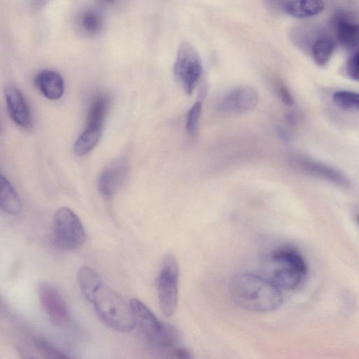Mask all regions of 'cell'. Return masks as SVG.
Returning <instances> with one entry per match:
<instances>
[{
    "label": "cell",
    "mask_w": 359,
    "mask_h": 359,
    "mask_svg": "<svg viewBox=\"0 0 359 359\" xmlns=\"http://www.w3.org/2000/svg\"><path fill=\"white\" fill-rule=\"evenodd\" d=\"M292 161L300 171L319 179L326 181L341 188H349L351 182L342 172L335 167L304 156H295Z\"/></svg>",
    "instance_id": "9"
},
{
    "label": "cell",
    "mask_w": 359,
    "mask_h": 359,
    "mask_svg": "<svg viewBox=\"0 0 359 359\" xmlns=\"http://www.w3.org/2000/svg\"><path fill=\"white\" fill-rule=\"evenodd\" d=\"M78 23L84 34L92 36L101 32L104 26V18L99 12L88 10L80 15Z\"/></svg>",
    "instance_id": "20"
},
{
    "label": "cell",
    "mask_w": 359,
    "mask_h": 359,
    "mask_svg": "<svg viewBox=\"0 0 359 359\" xmlns=\"http://www.w3.org/2000/svg\"><path fill=\"white\" fill-rule=\"evenodd\" d=\"M110 108V99L105 95L97 96L89 108L87 127L102 130Z\"/></svg>",
    "instance_id": "18"
},
{
    "label": "cell",
    "mask_w": 359,
    "mask_h": 359,
    "mask_svg": "<svg viewBox=\"0 0 359 359\" xmlns=\"http://www.w3.org/2000/svg\"><path fill=\"white\" fill-rule=\"evenodd\" d=\"M334 104L339 108L353 111L359 110V93L350 91H338L332 96Z\"/></svg>",
    "instance_id": "23"
},
{
    "label": "cell",
    "mask_w": 359,
    "mask_h": 359,
    "mask_svg": "<svg viewBox=\"0 0 359 359\" xmlns=\"http://www.w3.org/2000/svg\"><path fill=\"white\" fill-rule=\"evenodd\" d=\"M230 292L239 307L256 313L274 311L283 300L281 290L270 280L250 273L234 276L230 283Z\"/></svg>",
    "instance_id": "1"
},
{
    "label": "cell",
    "mask_w": 359,
    "mask_h": 359,
    "mask_svg": "<svg viewBox=\"0 0 359 359\" xmlns=\"http://www.w3.org/2000/svg\"><path fill=\"white\" fill-rule=\"evenodd\" d=\"M127 173L128 164L126 160L119 159L113 162L99 177L100 193L106 198H111L124 183Z\"/></svg>",
    "instance_id": "12"
},
{
    "label": "cell",
    "mask_w": 359,
    "mask_h": 359,
    "mask_svg": "<svg viewBox=\"0 0 359 359\" xmlns=\"http://www.w3.org/2000/svg\"><path fill=\"white\" fill-rule=\"evenodd\" d=\"M343 10L335 13L332 25L338 43L353 52L359 50V22Z\"/></svg>",
    "instance_id": "11"
},
{
    "label": "cell",
    "mask_w": 359,
    "mask_h": 359,
    "mask_svg": "<svg viewBox=\"0 0 359 359\" xmlns=\"http://www.w3.org/2000/svg\"><path fill=\"white\" fill-rule=\"evenodd\" d=\"M54 234L58 246L67 251L80 248L86 239L84 226L71 209L62 207L54 216Z\"/></svg>",
    "instance_id": "4"
},
{
    "label": "cell",
    "mask_w": 359,
    "mask_h": 359,
    "mask_svg": "<svg viewBox=\"0 0 359 359\" xmlns=\"http://www.w3.org/2000/svg\"><path fill=\"white\" fill-rule=\"evenodd\" d=\"M6 97L13 122L23 129H31L34 125L31 110L21 90L13 85H8L6 89Z\"/></svg>",
    "instance_id": "10"
},
{
    "label": "cell",
    "mask_w": 359,
    "mask_h": 359,
    "mask_svg": "<svg viewBox=\"0 0 359 359\" xmlns=\"http://www.w3.org/2000/svg\"><path fill=\"white\" fill-rule=\"evenodd\" d=\"M180 270L172 254L164 258L157 279V291L162 312L170 317L176 312L178 302Z\"/></svg>",
    "instance_id": "3"
},
{
    "label": "cell",
    "mask_w": 359,
    "mask_h": 359,
    "mask_svg": "<svg viewBox=\"0 0 359 359\" xmlns=\"http://www.w3.org/2000/svg\"><path fill=\"white\" fill-rule=\"evenodd\" d=\"M41 304L50 320L57 327L66 325L69 320V311L58 290L52 285L43 283L39 286Z\"/></svg>",
    "instance_id": "7"
},
{
    "label": "cell",
    "mask_w": 359,
    "mask_h": 359,
    "mask_svg": "<svg viewBox=\"0 0 359 359\" xmlns=\"http://www.w3.org/2000/svg\"><path fill=\"white\" fill-rule=\"evenodd\" d=\"M279 265L273 272L270 281L281 290L296 289L301 284L304 275L290 267Z\"/></svg>",
    "instance_id": "17"
},
{
    "label": "cell",
    "mask_w": 359,
    "mask_h": 359,
    "mask_svg": "<svg viewBox=\"0 0 359 359\" xmlns=\"http://www.w3.org/2000/svg\"><path fill=\"white\" fill-rule=\"evenodd\" d=\"M29 359H34V358H29Z\"/></svg>",
    "instance_id": "30"
},
{
    "label": "cell",
    "mask_w": 359,
    "mask_h": 359,
    "mask_svg": "<svg viewBox=\"0 0 359 359\" xmlns=\"http://www.w3.org/2000/svg\"><path fill=\"white\" fill-rule=\"evenodd\" d=\"M268 7L282 10L289 16L304 20L320 15L325 8L324 3L316 0H302V1H269L265 3Z\"/></svg>",
    "instance_id": "13"
},
{
    "label": "cell",
    "mask_w": 359,
    "mask_h": 359,
    "mask_svg": "<svg viewBox=\"0 0 359 359\" xmlns=\"http://www.w3.org/2000/svg\"><path fill=\"white\" fill-rule=\"evenodd\" d=\"M130 304L136 327L149 342L165 348L172 344L173 339L169 330L146 304L136 298L130 301Z\"/></svg>",
    "instance_id": "6"
},
{
    "label": "cell",
    "mask_w": 359,
    "mask_h": 359,
    "mask_svg": "<svg viewBox=\"0 0 359 359\" xmlns=\"http://www.w3.org/2000/svg\"><path fill=\"white\" fill-rule=\"evenodd\" d=\"M0 207L4 212L13 216L20 214L23 208L19 194L3 176L0 177Z\"/></svg>",
    "instance_id": "16"
},
{
    "label": "cell",
    "mask_w": 359,
    "mask_h": 359,
    "mask_svg": "<svg viewBox=\"0 0 359 359\" xmlns=\"http://www.w3.org/2000/svg\"><path fill=\"white\" fill-rule=\"evenodd\" d=\"M174 356L176 359H192L191 353L184 348H177L174 350Z\"/></svg>",
    "instance_id": "28"
},
{
    "label": "cell",
    "mask_w": 359,
    "mask_h": 359,
    "mask_svg": "<svg viewBox=\"0 0 359 359\" xmlns=\"http://www.w3.org/2000/svg\"><path fill=\"white\" fill-rule=\"evenodd\" d=\"M87 300L93 305L100 320L111 328L129 332L136 328L130 303L104 282Z\"/></svg>",
    "instance_id": "2"
},
{
    "label": "cell",
    "mask_w": 359,
    "mask_h": 359,
    "mask_svg": "<svg viewBox=\"0 0 359 359\" xmlns=\"http://www.w3.org/2000/svg\"><path fill=\"white\" fill-rule=\"evenodd\" d=\"M78 280L80 290L86 299H88L94 291L104 283L100 275L89 267L80 268L78 274Z\"/></svg>",
    "instance_id": "21"
},
{
    "label": "cell",
    "mask_w": 359,
    "mask_h": 359,
    "mask_svg": "<svg viewBox=\"0 0 359 359\" xmlns=\"http://www.w3.org/2000/svg\"><path fill=\"white\" fill-rule=\"evenodd\" d=\"M202 71V62L197 51L190 43H183L177 52L174 74L187 94H192Z\"/></svg>",
    "instance_id": "5"
},
{
    "label": "cell",
    "mask_w": 359,
    "mask_h": 359,
    "mask_svg": "<svg viewBox=\"0 0 359 359\" xmlns=\"http://www.w3.org/2000/svg\"><path fill=\"white\" fill-rule=\"evenodd\" d=\"M345 71L350 79L359 83V50L353 52L348 59Z\"/></svg>",
    "instance_id": "26"
},
{
    "label": "cell",
    "mask_w": 359,
    "mask_h": 359,
    "mask_svg": "<svg viewBox=\"0 0 359 359\" xmlns=\"http://www.w3.org/2000/svg\"><path fill=\"white\" fill-rule=\"evenodd\" d=\"M35 84L41 93L49 100H59L64 94V80L55 71L44 70L40 72L35 78Z\"/></svg>",
    "instance_id": "14"
},
{
    "label": "cell",
    "mask_w": 359,
    "mask_h": 359,
    "mask_svg": "<svg viewBox=\"0 0 359 359\" xmlns=\"http://www.w3.org/2000/svg\"><path fill=\"white\" fill-rule=\"evenodd\" d=\"M36 346L46 359H72L53 344L45 340H38Z\"/></svg>",
    "instance_id": "25"
},
{
    "label": "cell",
    "mask_w": 359,
    "mask_h": 359,
    "mask_svg": "<svg viewBox=\"0 0 359 359\" xmlns=\"http://www.w3.org/2000/svg\"><path fill=\"white\" fill-rule=\"evenodd\" d=\"M335 50V44L330 38L322 37L317 39L311 48V55L315 64L321 68L326 66Z\"/></svg>",
    "instance_id": "19"
},
{
    "label": "cell",
    "mask_w": 359,
    "mask_h": 359,
    "mask_svg": "<svg viewBox=\"0 0 359 359\" xmlns=\"http://www.w3.org/2000/svg\"><path fill=\"white\" fill-rule=\"evenodd\" d=\"M275 86L277 93L283 104L288 106H293L294 102L293 96L285 84L280 80H276Z\"/></svg>",
    "instance_id": "27"
},
{
    "label": "cell",
    "mask_w": 359,
    "mask_h": 359,
    "mask_svg": "<svg viewBox=\"0 0 359 359\" xmlns=\"http://www.w3.org/2000/svg\"><path fill=\"white\" fill-rule=\"evenodd\" d=\"M270 260L278 265L294 268L303 275L308 272V265L302 254L290 246H283L273 251L270 254Z\"/></svg>",
    "instance_id": "15"
},
{
    "label": "cell",
    "mask_w": 359,
    "mask_h": 359,
    "mask_svg": "<svg viewBox=\"0 0 359 359\" xmlns=\"http://www.w3.org/2000/svg\"><path fill=\"white\" fill-rule=\"evenodd\" d=\"M258 103L256 90L250 86H241L228 93L220 102L218 109L223 113L239 115L253 111Z\"/></svg>",
    "instance_id": "8"
},
{
    "label": "cell",
    "mask_w": 359,
    "mask_h": 359,
    "mask_svg": "<svg viewBox=\"0 0 359 359\" xmlns=\"http://www.w3.org/2000/svg\"><path fill=\"white\" fill-rule=\"evenodd\" d=\"M356 223H358V226H359V214H358L356 217Z\"/></svg>",
    "instance_id": "29"
},
{
    "label": "cell",
    "mask_w": 359,
    "mask_h": 359,
    "mask_svg": "<svg viewBox=\"0 0 359 359\" xmlns=\"http://www.w3.org/2000/svg\"><path fill=\"white\" fill-rule=\"evenodd\" d=\"M202 111V104L196 102L188 113L185 127L187 133L190 136H195L198 133Z\"/></svg>",
    "instance_id": "24"
},
{
    "label": "cell",
    "mask_w": 359,
    "mask_h": 359,
    "mask_svg": "<svg viewBox=\"0 0 359 359\" xmlns=\"http://www.w3.org/2000/svg\"><path fill=\"white\" fill-rule=\"evenodd\" d=\"M102 130L86 128L76 140L74 151L78 156H84L90 153L99 142Z\"/></svg>",
    "instance_id": "22"
}]
</instances>
